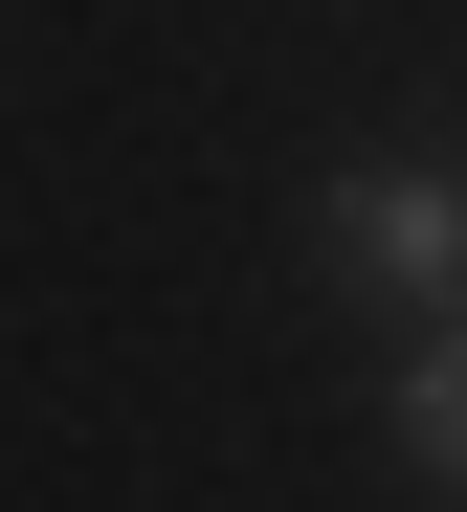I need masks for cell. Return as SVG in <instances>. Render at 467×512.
I'll use <instances>...</instances> for the list:
<instances>
[{"label":"cell","mask_w":467,"mask_h":512,"mask_svg":"<svg viewBox=\"0 0 467 512\" xmlns=\"http://www.w3.org/2000/svg\"><path fill=\"white\" fill-rule=\"evenodd\" d=\"M379 423H401V468L467 512V312H423V334H401V401H379Z\"/></svg>","instance_id":"cell-2"},{"label":"cell","mask_w":467,"mask_h":512,"mask_svg":"<svg viewBox=\"0 0 467 512\" xmlns=\"http://www.w3.org/2000/svg\"><path fill=\"white\" fill-rule=\"evenodd\" d=\"M334 290H379L401 334L467 312V179H445V156H356V179H334Z\"/></svg>","instance_id":"cell-1"}]
</instances>
